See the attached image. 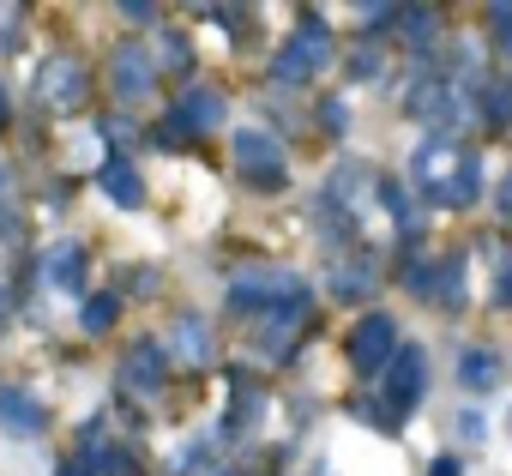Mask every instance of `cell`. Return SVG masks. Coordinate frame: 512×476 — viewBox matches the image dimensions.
<instances>
[{"mask_svg": "<svg viewBox=\"0 0 512 476\" xmlns=\"http://www.w3.org/2000/svg\"><path fill=\"white\" fill-rule=\"evenodd\" d=\"M229 302H235V308H266V314H272V302H284L290 314H302V308H308V290H302L290 272H260V266H253L247 278L229 284Z\"/></svg>", "mask_w": 512, "mask_h": 476, "instance_id": "1", "label": "cell"}, {"mask_svg": "<svg viewBox=\"0 0 512 476\" xmlns=\"http://www.w3.org/2000/svg\"><path fill=\"white\" fill-rule=\"evenodd\" d=\"M187 133H205V127H223V97L217 91H187L181 97V115H175Z\"/></svg>", "mask_w": 512, "mask_h": 476, "instance_id": "10", "label": "cell"}, {"mask_svg": "<svg viewBox=\"0 0 512 476\" xmlns=\"http://www.w3.org/2000/svg\"><path fill=\"white\" fill-rule=\"evenodd\" d=\"M500 302H512V260H506V272H500Z\"/></svg>", "mask_w": 512, "mask_h": 476, "instance_id": "25", "label": "cell"}, {"mask_svg": "<svg viewBox=\"0 0 512 476\" xmlns=\"http://www.w3.org/2000/svg\"><path fill=\"white\" fill-rule=\"evenodd\" d=\"M326 61H332V37H326V25H302V31L278 49L272 73H278L284 85H308V79H320Z\"/></svg>", "mask_w": 512, "mask_h": 476, "instance_id": "2", "label": "cell"}, {"mask_svg": "<svg viewBox=\"0 0 512 476\" xmlns=\"http://www.w3.org/2000/svg\"><path fill=\"white\" fill-rule=\"evenodd\" d=\"M37 97H43V103H55V109H73V103L85 97V73H79V61H73V55H55V61H43Z\"/></svg>", "mask_w": 512, "mask_h": 476, "instance_id": "6", "label": "cell"}, {"mask_svg": "<svg viewBox=\"0 0 512 476\" xmlns=\"http://www.w3.org/2000/svg\"><path fill=\"white\" fill-rule=\"evenodd\" d=\"M440 109V85H416L410 91V115H434Z\"/></svg>", "mask_w": 512, "mask_h": 476, "instance_id": "19", "label": "cell"}, {"mask_svg": "<svg viewBox=\"0 0 512 476\" xmlns=\"http://www.w3.org/2000/svg\"><path fill=\"white\" fill-rule=\"evenodd\" d=\"M422 392H428V356H422V344H410V350H398V356L386 362V398H392L398 410H410Z\"/></svg>", "mask_w": 512, "mask_h": 476, "instance_id": "5", "label": "cell"}, {"mask_svg": "<svg viewBox=\"0 0 512 476\" xmlns=\"http://www.w3.org/2000/svg\"><path fill=\"white\" fill-rule=\"evenodd\" d=\"M458 434H464V440H470V446H476V440H482V434H488V422H482V416H476V410H464V416H458Z\"/></svg>", "mask_w": 512, "mask_h": 476, "instance_id": "21", "label": "cell"}, {"mask_svg": "<svg viewBox=\"0 0 512 476\" xmlns=\"http://www.w3.org/2000/svg\"><path fill=\"white\" fill-rule=\"evenodd\" d=\"M488 115H494V121H506V115H512V91H506V85H494V91H488Z\"/></svg>", "mask_w": 512, "mask_h": 476, "instance_id": "22", "label": "cell"}, {"mask_svg": "<svg viewBox=\"0 0 512 476\" xmlns=\"http://www.w3.org/2000/svg\"><path fill=\"white\" fill-rule=\"evenodd\" d=\"M404 37L410 43H434V13L422 7V13H404Z\"/></svg>", "mask_w": 512, "mask_h": 476, "instance_id": "18", "label": "cell"}, {"mask_svg": "<svg viewBox=\"0 0 512 476\" xmlns=\"http://www.w3.org/2000/svg\"><path fill=\"white\" fill-rule=\"evenodd\" d=\"M476 193H482V163H476V151H464V157H458V169L446 175L440 199H446V205H470Z\"/></svg>", "mask_w": 512, "mask_h": 476, "instance_id": "12", "label": "cell"}, {"mask_svg": "<svg viewBox=\"0 0 512 476\" xmlns=\"http://www.w3.org/2000/svg\"><path fill=\"white\" fill-rule=\"evenodd\" d=\"M61 476H79V470H61Z\"/></svg>", "mask_w": 512, "mask_h": 476, "instance_id": "29", "label": "cell"}, {"mask_svg": "<svg viewBox=\"0 0 512 476\" xmlns=\"http://www.w3.org/2000/svg\"><path fill=\"white\" fill-rule=\"evenodd\" d=\"M115 314H121V302H115V296H91V302H85V332H109V326H115Z\"/></svg>", "mask_w": 512, "mask_h": 476, "instance_id": "16", "label": "cell"}, {"mask_svg": "<svg viewBox=\"0 0 512 476\" xmlns=\"http://www.w3.org/2000/svg\"><path fill=\"white\" fill-rule=\"evenodd\" d=\"M115 91H121V97H145V91H151V61H145L139 49H121V55H115Z\"/></svg>", "mask_w": 512, "mask_h": 476, "instance_id": "14", "label": "cell"}, {"mask_svg": "<svg viewBox=\"0 0 512 476\" xmlns=\"http://www.w3.org/2000/svg\"><path fill=\"white\" fill-rule=\"evenodd\" d=\"M0 193H7V169H0Z\"/></svg>", "mask_w": 512, "mask_h": 476, "instance_id": "28", "label": "cell"}, {"mask_svg": "<svg viewBox=\"0 0 512 476\" xmlns=\"http://www.w3.org/2000/svg\"><path fill=\"white\" fill-rule=\"evenodd\" d=\"M0 127H7V91H0Z\"/></svg>", "mask_w": 512, "mask_h": 476, "instance_id": "27", "label": "cell"}, {"mask_svg": "<svg viewBox=\"0 0 512 476\" xmlns=\"http://www.w3.org/2000/svg\"><path fill=\"white\" fill-rule=\"evenodd\" d=\"M43 278H49L55 290H67V296H79V284H85V248H79V242H55V248L43 254Z\"/></svg>", "mask_w": 512, "mask_h": 476, "instance_id": "8", "label": "cell"}, {"mask_svg": "<svg viewBox=\"0 0 512 476\" xmlns=\"http://www.w3.org/2000/svg\"><path fill=\"white\" fill-rule=\"evenodd\" d=\"M500 211H512V175L500 181Z\"/></svg>", "mask_w": 512, "mask_h": 476, "instance_id": "26", "label": "cell"}, {"mask_svg": "<svg viewBox=\"0 0 512 476\" xmlns=\"http://www.w3.org/2000/svg\"><path fill=\"white\" fill-rule=\"evenodd\" d=\"M235 163H241V175H247L253 187H284V181H290L284 151H278L272 133H260V127H241V133H235Z\"/></svg>", "mask_w": 512, "mask_h": 476, "instance_id": "3", "label": "cell"}, {"mask_svg": "<svg viewBox=\"0 0 512 476\" xmlns=\"http://www.w3.org/2000/svg\"><path fill=\"white\" fill-rule=\"evenodd\" d=\"M380 73V55H356V79H374Z\"/></svg>", "mask_w": 512, "mask_h": 476, "instance_id": "23", "label": "cell"}, {"mask_svg": "<svg viewBox=\"0 0 512 476\" xmlns=\"http://www.w3.org/2000/svg\"><path fill=\"white\" fill-rule=\"evenodd\" d=\"M181 356H187V362H205V356H211V338H205L199 320H181Z\"/></svg>", "mask_w": 512, "mask_h": 476, "instance_id": "17", "label": "cell"}, {"mask_svg": "<svg viewBox=\"0 0 512 476\" xmlns=\"http://www.w3.org/2000/svg\"><path fill=\"white\" fill-rule=\"evenodd\" d=\"M434 476H458V458H434Z\"/></svg>", "mask_w": 512, "mask_h": 476, "instance_id": "24", "label": "cell"}, {"mask_svg": "<svg viewBox=\"0 0 512 476\" xmlns=\"http://www.w3.org/2000/svg\"><path fill=\"white\" fill-rule=\"evenodd\" d=\"M458 380H464L470 392H488V386L500 380V356H494V350H482V344L458 350Z\"/></svg>", "mask_w": 512, "mask_h": 476, "instance_id": "11", "label": "cell"}, {"mask_svg": "<svg viewBox=\"0 0 512 476\" xmlns=\"http://www.w3.org/2000/svg\"><path fill=\"white\" fill-rule=\"evenodd\" d=\"M398 356V332H392V314H368L350 338V362L362 374H386V362Z\"/></svg>", "mask_w": 512, "mask_h": 476, "instance_id": "4", "label": "cell"}, {"mask_svg": "<svg viewBox=\"0 0 512 476\" xmlns=\"http://www.w3.org/2000/svg\"><path fill=\"white\" fill-rule=\"evenodd\" d=\"M458 157H464V151H458V145H452L446 133H428V145L416 151V163H410V175H416L422 187H434V193H440V187H446V175L458 169Z\"/></svg>", "mask_w": 512, "mask_h": 476, "instance_id": "7", "label": "cell"}, {"mask_svg": "<svg viewBox=\"0 0 512 476\" xmlns=\"http://www.w3.org/2000/svg\"><path fill=\"white\" fill-rule=\"evenodd\" d=\"M103 476H139V464L127 458V452H103V464H97Z\"/></svg>", "mask_w": 512, "mask_h": 476, "instance_id": "20", "label": "cell"}, {"mask_svg": "<svg viewBox=\"0 0 512 476\" xmlns=\"http://www.w3.org/2000/svg\"><path fill=\"white\" fill-rule=\"evenodd\" d=\"M43 404L31 392H0V428L7 434H43Z\"/></svg>", "mask_w": 512, "mask_h": 476, "instance_id": "9", "label": "cell"}, {"mask_svg": "<svg viewBox=\"0 0 512 476\" xmlns=\"http://www.w3.org/2000/svg\"><path fill=\"white\" fill-rule=\"evenodd\" d=\"M127 380H133L139 392H157V386H163V350H157V344H139V350L127 356Z\"/></svg>", "mask_w": 512, "mask_h": 476, "instance_id": "15", "label": "cell"}, {"mask_svg": "<svg viewBox=\"0 0 512 476\" xmlns=\"http://www.w3.org/2000/svg\"><path fill=\"white\" fill-rule=\"evenodd\" d=\"M103 193L115 199V205H145V181H139V169L133 163H103Z\"/></svg>", "mask_w": 512, "mask_h": 476, "instance_id": "13", "label": "cell"}]
</instances>
